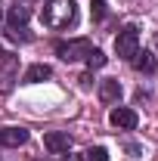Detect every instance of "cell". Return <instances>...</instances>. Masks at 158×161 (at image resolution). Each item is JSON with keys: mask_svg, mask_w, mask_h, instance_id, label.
<instances>
[{"mask_svg": "<svg viewBox=\"0 0 158 161\" xmlns=\"http://www.w3.org/2000/svg\"><path fill=\"white\" fill-rule=\"evenodd\" d=\"M84 161H109V152H105L102 146H96V149H87V152H84Z\"/></svg>", "mask_w": 158, "mask_h": 161, "instance_id": "cell-11", "label": "cell"}, {"mask_svg": "<svg viewBox=\"0 0 158 161\" xmlns=\"http://www.w3.org/2000/svg\"><path fill=\"white\" fill-rule=\"evenodd\" d=\"M53 78V68L50 65H43V62H37V65H31L28 71H25V84H40V80Z\"/></svg>", "mask_w": 158, "mask_h": 161, "instance_id": "cell-8", "label": "cell"}, {"mask_svg": "<svg viewBox=\"0 0 158 161\" xmlns=\"http://www.w3.org/2000/svg\"><path fill=\"white\" fill-rule=\"evenodd\" d=\"M139 50V28L137 25H127L124 31H118V37H115V53H118L121 59H133Z\"/></svg>", "mask_w": 158, "mask_h": 161, "instance_id": "cell-2", "label": "cell"}, {"mask_svg": "<svg viewBox=\"0 0 158 161\" xmlns=\"http://www.w3.org/2000/svg\"><path fill=\"white\" fill-rule=\"evenodd\" d=\"M93 16H96V19H102V16H105V9H102V0H93Z\"/></svg>", "mask_w": 158, "mask_h": 161, "instance_id": "cell-13", "label": "cell"}, {"mask_svg": "<svg viewBox=\"0 0 158 161\" xmlns=\"http://www.w3.org/2000/svg\"><path fill=\"white\" fill-rule=\"evenodd\" d=\"M28 16H31V13H28V6H13V9L6 13V22H9L13 28H22V25L28 22Z\"/></svg>", "mask_w": 158, "mask_h": 161, "instance_id": "cell-10", "label": "cell"}, {"mask_svg": "<svg viewBox=\"0 0 158 161\" xmlns=\"http://www.w3.org/2000/svg\"><path fill=\"white\" fill-rule=\"evenodd\" d=\"M90 50H93V47H90V40H87V37H78V40H59V43H56V53H59V59H65V62H78V59H84Z\"/></svg>", "mask_w": 158, "mask_h": 161, "instance_id": "cell-3", "label": "cell"}, {"mask_svg": "<svg viewBox=\"0 0 158 161\" xmlns=\"http://www.w3.org/2000/svg\"><path fill=\"white\" fill-rule=\"evenodd\" d=\"M130 62H133V68L143 71V75H152V71H155V56H152L149 50H143V53L137 50V56H133Z\"/></svg>", "mask_w": 158, "mask_h": 161, "instance_id": "cell-9", "label": "cell"}, {"mask_svg": "<svg viewBox=\"0 0 158 161\" xmlns=\"http://www.w3.org/2000/svg\"><path fill=\"white\" fill-rule=\"evenodd\" d=\"M28 142V130L25 127H3L0 130V146L3 149H19Z\"/></svg>", "mask_w": 158, "mask_h": 161, "instance_id": "cell-4", "label": "cell"}, {"mask_svg": "<svg viewBox=\"0 0 158 161\" xmlns=\"http://www.w3.org/2000/svg\"><path fill=\"white\" fill-rule=\"evenodd\" d=\"M109 121H112V127H118V130H133V127H137V112L118 105V108H112Z\"/></svg>", "mask_w": 158, "mask_h": 161, "instance_id": "cell-6", "label": "cell"}, {"mask_svg": "<svg viewBox=\"0 0 158 161\" xmlns=\"http://www.w3.org/2000/svg\"><path fill=\"white\" fill-rule=\"evenodd\" d=\"M43 146H47V152H50V155H65V152L71 149V140H68V133L50 130V133L43 136Z\"/></svg>", "mask_w": 158, "mask_h": 161, "instance_id": "cell-5", "label": "cell"}, {"mask_svg": "<svg viewBox=\"0 0 158 161\" xmlns=\"http://www.w3.org/2000/svg\"><path fill=\"white\" fill-rule=\"evenodd\" d=\"M99 99L105 102V105H115L121 99V84L118 80H102L99 84Z\"/></svg>", "mask_w": 158, "mask_h": 161, "instance_id": "cell-7", "label": "cell"}, {"mask_svg": "<svg viewBox=\"0 0 158 161\" xmlns=\"http://www.w3.org/2000/svg\"><path fill=\"white\" fill-rule=\"evenodd\" d=\"M40 19H43L47 28L62 31V28L75 25V19H78V6H75V0H47V6H43Z\"/></svg>", "mask_w": 158, "mask_h": 161, "instance_id": "cell-1", "label": "cell"}, {"mask_svg": "<svg viewBox=\"0 0 158 161\" xmlns=\"http://www.w3.org/2000/svg\"><path fill=\"white\" fill-rule=\"evenodd\" d=\"M84 59H87V65H90V68H102V65H105V56H102L99 50H90Z\"/></svg>", "mask_w": 158, "mask_h": 161, "instance_id": "cell-12", "label": "cell"}]
</instances>
